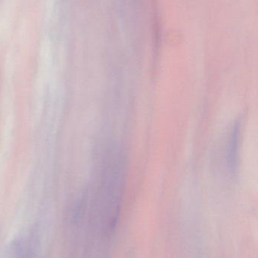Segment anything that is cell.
<instances>
[{"label": "cell", "instance_id": "cell-1", "mask_svg": "<svg viewBox=\"0 0 258 258\" xmlns=\"http://www.w3.org/2000/svg\"><path fill=\"white\" fill-rule=\"evenodd\" d=\"M239 128L235 126L231 132L230 145H229L228 163L232 169L234 170L236 165V160L238 156V144H239Z\"/></svg>", "mask_w": 258, "mask_h": 258}]
</instances>
